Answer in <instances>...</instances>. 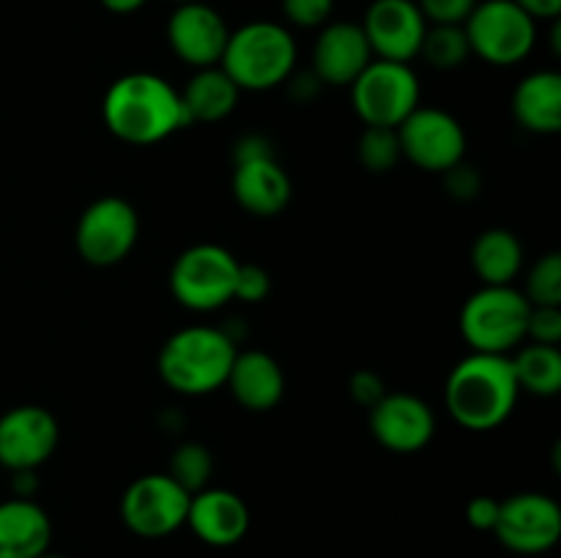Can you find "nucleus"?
<instances>
[{
    "label": "nucleus",
    "instance_id": "f257e3e1",
    "mask_svg": "<svg viewBox=\"0 0 561 558\" xmlns=\"http://www.w3.org/2000/svg\"><path fill=\"white\" fill-rule=\"evenodd\" d=\"M102 118L129 146H157L190 126L181 93L151 71L118 77L102 98Z\"/></svg>",
    "mask_w": 561,
    "mask_h": 558
},
{
    "label": "nucleus",
    "instance_id": "f03ea898",
    "mask_svg": "<svg viewBox=\"0 0 561 558\" xmlns=\"http://www.w3.org/2000/svg\"><path fill=\"white\" fill-rule=\"evenodd\" d=\"M520 388L510 356L474 353L453 367L444 386V403L453 419L471 432L502 427L518 405Z\"/></svg>",
    "mask_w": 561,
    "mask_h": 558
},
{
    "label": "nucleus",
    "instance_id": "7ed1b4c3",
    "mask_svg": "<svg viewBox=\"0 0 561 558\" xmlns=\"http://www.w3.org/2000/svg\"><path fill=\"white\" fill-rule=\"evenodd\" d=\"M236 353L239 348L225 328L186 326L162 345L157 370L173 392L203 397L228 383Z\"/></svg>",
    "mask_w": 561,
    "mask_h": 558
},
{
    "label": "nucleus",
    "instance_id": "20e7f679",
    "mask_svg": "<svg viewBox=\"0 0 561 558\" xmlns=\"http://www.w3.org/2000/svg\"><path fill=\"white\" fill-rule=\"evenodd\" d=\"M294 33L272 20H255L230 31L219 69L239 85V91H272L296 71Z\"/></svg>",
    "mask_w": 561,
    "mask_h": 558
},
{
    "label": "nucleus",
    "instance_id": "39448f33",
    "mask_svg": "<svg viewBox=\"0 0 561 558\" xmlns=\"http://www.w3.org/2000/svg\"><path fill=\"white\" fill-rule=\"evenodd\" d=\"M531 304L513 284H482L460 310V334L474 353L510 356L526 339Z\"/></svg>",
    "mask_w": 561,
    "mask_h": 558
},
{
    "label": "nucleus",
    "instance_id": "423d86ee",
    "mask_svg": "<svg viewBox=\"0 0 561 558\" xmlns=\"http://www.w3.org/2000/svg\"><path fill=\"white\" fill-rule=\"evenodd\" d=\"M463 31L471 55L491 66H518L537 44V22L513 0H477Z\"/></svg>",
    "mask_w": 561,
    "mask_h": 558
},
{
    "label": "nucleus",
    "instance_id": "0eeeda50",
    "mask_svg": "<svg viewBox=\"0 0 561 558\" xmlns=\"http://www.w3.org/2000/svg\"><path fill=\"white\" fill-rule=\"evenodd\" d=\"M420 77L409 63L373 58L351 82V104L365 126L398 129L420 107Z\"/></svg>",
    "mask_w": 561,
    "mask_h": 558
},
{
    "label": "nucleus",
    "instance_id": "6e6552de",
    "mask_svg": "<svg viewBox=\"0 0 561 558\" xmlns=\"http://www.w3.org/2000/svg\"><path fill=\"white\" fill-rule=\"evenodd\" d=\"M239 260L219 244H195L175 257L170 293L184 310L214 312L233 301Z\"/></svg>",
    "mask_w": 561,
    "mask_h": 558
},
{
    "label": "nucleus",
    "instance_id": "1a4fd4ad",
    "mask_svg": "<svg viewBox=\"0 0 561 558\" xmlns=\"http://www.w3.org/2000/svg\"><path fill=\"white\" fill-rule=\"evenodd\" d=\"M140 235V217L135 206L118 195H107L93 200L80 213L75 230V244L88 266L110 268L118 266L135 249Z\"/></svg>",
    "mask_w": 561,
    "mask_h": 558
},
{
    "label": "nucleus",
    "instance_id": "9d476101",
    "mask_svg": "<svg viewBox=\"0 0 561 558\" xmlns=\"http://www.w3.org/2000/svg\"><path fill=\"white\" fill-rule=\"evenodd\" d=\"M190 492L168 474H146L121 496V520L142 539H164L186 525Z\"/></svg>",
    "mask_w": 561,
    "mask_h": 558
},
{
    "label": "nucleus",
    "instance_id": "9b49d317",
    "mask_svg": "<svg viewBox=\"0 0 561 558\" xmlns=\"http://www.w3.org/2000/svg\"><path fill=\"white\" fill-rule=\"evenodd\" d=\"M398 140L403 159L427 173H447L463 162L466 131L453 113L438 107H416L398 126Z\"/></svg>",
    "mask_w": 561,
    "mask_h": 558
},
{
    "label": "nucleus",
    "instance_id": "f8f14e48",
    "mask_svg": "<svg viewBox=\"0 0 561 558\" xmlns=\"http://www.w3.org/2000/svg\"><path fill=\"white\" fill-rule=\"evenodd\" d=\"M493 534L518 556H540L561 539V507L546 492H515L499 501Z\"/></svg>",
    "mask_w": 561,
    "mask_h": 558
},
{
    "label": "nucleus",
    "instance_id": "ddd939ff",
    "mask_svg": "<svg viewBox=\"0 0 561 558\" xmlns=\"http://www.w3.org/2000/svg\"><path fill=\"white\" fill-rule=\"evenodd\" d=\"M60 425L42 405H16L0 416V468L36 470L55 454Z\"/></svg>",
    "mask_w": 561,
    "mask_h": 558
},
{
    "label": "nucleus",
    "instance_id": "4468645a",
    "mask_svg": "<svg viewBox=\"0 0 561 558\" xmlns=\"http://www.w3.org/2000/svg\"><path fill=\"white\" fill-rule=\"evenodd\" d=\"M373 58L409 63L420 55L427 20L416 0H373L359 22Z\"/></svg>",
    "mask_w": 561,
    "mask_h": 558
},
{
    "label": "nucleus",
    "instance_id": "2eb2a0df",
    "mask_svg": "<svg viewBox=\"0 0 561 558\" xmlns=\"http://www.w3.org/2000/svg\"><path fill=\"white\" fill-rule=\"evenodd\" d=\"M230 27L225 16L206 0L179 3L168 20V44L179 60L192 69L219 66Z\"/></svg>",
    "mask_w": 561,
    "mask_h": 558
},
{
    "label": "nucleus",
    "instance_id": "dca6fc26",
    "mask_svg": "<svg viewBox=\"0 0 561 558\" xmlns=\"http://www.w3.org/2000/svg\"><path fill=\"white\" fill-rule=\"evenodd\" d=\"M370 432L389 452L414 454L436 435V414L416 394L387 392L370 408Z\"/></svg>",
    "mask_w": 561,
    "mask_h": 558
},
{
    "label": "nucleus",
    "instance_id": "f3484780",
    "mask_svg": "<svg viewBox=\"0 0 561 558\" xmlns=\"http://www.w3.org/2000/svg\"><path fill=\"white\" fill-rule=\"evenodd\" d=\"M370 60L373 49L359 22H327L312 44L310 71L321 80V85L351 88Z\"/></svg>",
    "mask_w": 561,
    "mask_h": 558
},
{
    "label": "nucleus",
    "instance_id": "a211bd4d",
    "mask_svg": "<svg viewBox=\"0 0 561 558\" xmlns=\"http://www.w3.org/2000/svg\"><path fill=\"white\" fill-rule=\"evenodd\" d=\"M186 525L208 547H233L250 531L244 498L225 487H206L190 498Z\"/></svg>",
    "mask_w": 561,
    "mask_h": 558
},
{
    "label": "nucleus",
    "instance_id": "6ab92c4d",
    "mask_svg": "<svg viewBox=\"0 0 561 558\" xmlns=\"http://www.w3.org/2000/svg\"><path fill=\"white\" fill-rule=\"evenodd\" d=\"M236 202L247 213L261 219L279 217L288 208L294 184L277 156L250 159V162L233 164V181H230Z\"/></svg>",
    "mask_w": 561,
    "mask_h": 558
},
{
    "label": "nucleus",
    "instance_id": "aec40b11",
    "mask_svg": "<svg viewBox=\"0 0 561 558\" xmlns=\"http://www.w3.org/2000/svg\"><path fill=\"white\" fill-rule=\"evenodd\" d=\"M225 386L241 408L252 414H266L277 408L285 394V372L274 356L266 350H239L230 367Z\"/></svg>",
    "mask_w": 561,
    "mask_h": 558
},
{
    "label": "nucleus",
    "instance_id": "412c9836",
    "mask_svg": "<svg viewBox=\"0 0 561 558\" xmlns=\"http://www.w3.org/2000/svg\"><path fill=\"white\" fill-rule=\"evenodd\" d=\"M53 542V520L33 498L0 501V558H38Z\"/></svg>",
    "mask_w": 561,
    "mask_h": 558
},
{
    "label": "nucleus",
    "instance_id": "4be33fe9",
    "mask_svg": "<svg viewBox=\"0 0 561 558\" xmlns=\"http://www.w3.org/2000/svg\"><path fill=\"white\" fill-rule=\"evenodd\" d=\"M513 115L531 135L561 131V74L542 69L524 77L513 93Z\"/></svg>",
    "mask_w": 561,
    "mask_h": 558
},
{
    "label": "nucleus",
    "instance_id": "5701e85b",
    "mask_svg": "<svg viewBox=\"0 0 561 558\" xmlns=\"http://www.w3.org/2000/svg\"><path fill=\"white\" fill-rule=\"evenodd\" d=\"M181 93V104L190 124H217L225 120L239 104V85L219 66L195 69Z\"/></svg>",
    "mask_w": 561,
    "mask_h": 558
},
{
    "label": "nucleus",
    "instance_id": "b1692460",
    "mask_svg": "<svg viewBox=\"0 0 561 558\" xmlns=\"http://www.w3.org/2000/svg\"><path fill=\"white\" fill-rule=\"evenodd\" d=\"M471 268L482 284H513L524 268V244L513 230H485L471 244Z\"/></svg>",
    "mask_w": 561,
    "mask_h": 558
},
{
    "label": "nucleus",
    "instance_id": "393cba45",
    "mask_svg": "<svg viewBox=\"0 0 561 558\" xmlns=\"http://www.w3.org/2000/svg\"><path fill=\"white\" fill-rule=\"evenodd\" d=\"M518 388L535 397H557L561 392V350L557 345L529 342L510 356Z\"/></svg>",
    "mask_w": 561,
    "mask_h": 558
},
{
    "label": "nucleus",
    "instance_id": "a878e982",
    "mask_svg": "<svg viewBox=\"0 0 561 558\" xmlns=\"http://www.w3.org/2000/svg\"><path fill=\"white\" fill-rule=\"evenodd\" d=\"M471 47L463 25H427L416 58H425L433 69L453 71L469 60Z\"/></svg>",
    "mask_w": 561,
    "mask_h": 558
},
{
    "label": "nucleus",
    "instance_id": "bb28decb",
    "mask_svg": "<svg viewBox=\"0 0 561 558\" xmlns=\"http://www.w3.org/2000/svg\"><path fill=\"white\" fill-rule=\"evenodd\" d=\"M211 474H214L211 449L203 446V443L197 441L181 443V446L173 452V457H170L168 476H173V479L179 481L190 496L206 490L208 481H211Z\"/></svg>",
    "mask_w": 561,
    "mask_h": 558
},
{
    "label": "nucleus",
    "instance_id": "cd10ccee",
    "mask_svg": "<svg viewBox=\"0 0 561 558\" xmlns=\"http://www.w3.org/2000/svg\"><path fill=\"white\" fill-rule=\"evenodd\" d=\"M356 156H359L362 167L370 170V173H389L403 159L398 129H389V126H365L359 142H356Z\"/></svg>",
    "mask_w": 561,
    "mask_h": 558
},
{
    "label": "nucleus",
    "instance_id": "c85d7f7f",
    "mask_svg": "<svg viewBox=\"0 0 561 558\" xmlns=\"http://www.w3.org/2000/svg\"><path fill=\"white\" fill-rule=\"evenodd\" d=\"M524 295L531 306H561V255L548 252L531 266Z\"/></svg>",
    "mask_w": 561,
    "mask_h": 558
},
{
    "label": "nucleus",
    "instance_id": "c756f323",
    "mask_svg": "<svg viewBox=\"0 0 561 558\" xmlns=\"http://www.w3.org/2000/svg\"><path fill=\"white\" fill-rule=\"evenodd\" d=\"M268 293H272V277L266 268L257 263H239L233 299L244 301V304H261L268 299Z\"/></svg>",
    "mask_w": 561,
    "mask_h": 558
},
{
    "label": "nucleus",
    "instance_id": "7c9ffc66",
    "mask_svg": "<svg viewBox=\"0 0 561 558\" xmlns=\"http://www.w3.org/2000/svg\"><path fill=\"white\" fill-rule=\"evenodd\" d=\"M334 11V0H283L285 20L294 27H323Z\"/></svg>",
    "mask_w": 561,
    "mask_h": 558
},
{
    "label": "nucleus",
    "instance_id": "2f4dec72",
    "mask_svg": "<svg viewBox=\"0 0 561 558\" xmlns=\"http://www.w3.org/2000/svg\"><path fill=\"white\" fill-rule=\"evenodd\" d=\"M526 339L537 345L561 342V306H531L526 321Z\"/></svg>",
    "mask_w": 561,
    "mask_h": 558
},
{
    "label": "nucleus",
    "instance_id": "473e14b6",
    "mask_svg": "<svg viewBox=\"0 0 561 558\" xmlns=\"http://www.w3.org/2000/svg\"><path fill=\"white\" fill-rule=\"evenodd\" d=\"M427 25H463L477 0H416Z\"/></svg>",
    "mask_w": 561,
    "mask_h": 558
},
{
    "label": "nucleus",
    "instance_id": "72a5a7b5",
    "mask_svg": "<svg viewBox=\"0 0 561 558\" xmlns=\"http://www.w3.org/2000/svg\"><path fill=\"white\" fill-rule=\"evenodd\" d=\"M442 175H444V184H447V191L455 197V200H474V197L480 195L482 181L474 167H466V164L460 162Z\"/></svg>",
    "mask_w": 561,
    "mask_h": 558
},
{
    "label": "nucleus",
    "instance_id": "f704fd0d",
    "mask_svg": "<svg viewBox=\"0 0 561 558\" xmlns=\"http://www.w3.org/2000/svg\"><path fill=\"white\" fill-rule=\"evenodd\" d=\"M351 397H354V403H359L362 408L370 410L373 405L378 403V399L387 394V386H383L381 375L373 370H359L354 372V377H351Z\"/></svg>",
    "mask_w": 561,
    "mask_h": 558
},
{
    "label": "nucleus",
    "instance_id": "c9c22d12",
    "mask_svg": "<svg viewBox=\"0 0 561 558\" xmlns=\"http://www.w3.org/2000/svg\"><path fill=\"white\" fill-rule=\"evenodd\" d=\"M499 520V501L491 496H477L466 503V523L477 531H493Z\"/></svg>",
    "mask_w": 561,
    "mask_h": 558
},
{
    "label": "nucleus",
    "instance_id": "e433bc0d",
    "mask_svg": "<svg viewBox=\"0 0 561 558\" xmlns=\"http://www.w3.org/2000/svg\"><path fill=\"white\" fill-rule=\"evenodd\" d=\"M274 156V146L263 135L252 131V135L239 137V142L233 146V164L250 162V159H266Z\"/></svg>",
    "mask_w": 561,
    "mask_h": 558
},
{
    "label": "nucleus",
    "instance_id": "4c0bfd02",
    "mask_svg": "<svg viewBox=\"0 0 561 558\" xmlns=\"http://www.w3.org/2000/svg\"><path fill=\"white\" fill-rule=\"evenodd\" d=\"M513 3H518L520 9H524L535 22H540V20L553 22V20H559V14H561V0H513Z\"/></svg>",
    "mask_w": 561,
    "mask_h": 558
},
{
    "label": "nucleus",
    "instance_id": "58836bf2",
    "mask_svg": "<svg viewBox=\"0 0 561 558\" xmlns=\"http://www.w3.org/2000/svg\"><path fill=\"white\" fill-rule=\"evenodd\" d=\"M110 14H135L140 11L148 0H99Z\"/></svg>",
    "mask_w": 561,
    "mask_h": 558
},
{
    "label": "nucleus",
    "instance_id": "ea45409f",
    "mask_svg": "<svg viewBox=\"0 0 561 558\" xmlns=\"http://www.w3.org/2000/svg\"><path fill=\"white\" fill-rule=\"evenodd\" d=\"M38 558H69V556H60V553L47 550V553H42V556H38Z\"/></svg>",
    "mask_w": 561,
    "mask_h": 558
},
{
    "label": "nucleus",
    "instance_id": "a19ab883",
    "mask_svg": "<svg viewBox=\"0 0 561 558\" xmlns=\"http://www.w3.org/2000/svg\"><path fill=\"white\" fill-rule=\"evenodd\" d=\"M173 3L175 5H179V3H195V0H173Z\"/></svg>",
    "mask_w": 561,
    "mask_h": 558
}]
</instances>
